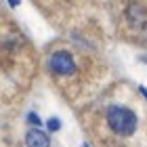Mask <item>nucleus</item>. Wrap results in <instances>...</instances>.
Masks as SVG:
<instances>
[{
    "label": "nucleus",
    "mask_w": 147,
    "mask_h": 147,
    "mask_svg": "<svg viewBox=\"0 0 147 147\" xmlns=\"http://www.w3.org/2000/svg\"><path fill=\"white\" fill-rule=\"evenodd\" d=\"M107 122L111 126V130L118 132V135H132L137 128L135 113L126 107H120V105H113V107L107 109Z\"/></svg>",
    "instance_id": "nucleus-1"
},
{
    "label": "nucleus",
    "mask_w": 147,
    "mask_h": 147,
    "mask_svg": "<svg viewBox=\"0 0 147 147\" xmlns=\"http://www.w3.org/2000/svg\"><path fill=\"white\" fill-rule=\"evenodd\" d=\"M51 69L55 71V74H61V76H69V74L76 71V63H74V59L67 51H57V53H53V57H51Z\"/></svg>",
    "instance_id": "nucleus-2"
},
{
    "label": "nucleus",
    "mask_w": 147,
    "mask_h": 147,
    "mask_svg": "<svg viewBox=\"0 0 147 147\" xmlns=\"http://www.w3.org/2000/svg\"><path fill=\"white\" fill-rule=\"evenodd\" d=\"M25 145L28 147H49L51 145V137L49 132L40 130V128H32L25 135Z\"/></svg>",
    "instance_id": "nucleus-3"
},
{
    "label": "nucleus",
    "mask_w": 147,
    "mask_h": 147,
    "mask_svg": "<svg viewBox=\"0 0 147 147\" xmlns=\"http://www.w3.org/2000/svg\"><path fill=\"white\" fill-rule=\"evenodd\" d=\"M49 130H59V120L57 118H51L49 120Z\"/></svg>",
    "instance_id": "nucleus-4"
},
{
    "label": "nucleus",
    "mask_w": 147,
    "mask_h": 147,
    "mask_svg": "<svg viewBox=\"0 0 147 147\" xmlns=\"http://www.w3.org/2000/svg\"><path fill=\"white\" fill-rule=\"evenodd\" d=\"M28 120H30L32 124H40V118L36 116V113H30V116H28Z\"/></svg>",
    "instance_id": "nucleus-5"
},
{
    "label": "nucleus",
    "mask_w": 147,
    "mask_h": 147,
    "mask_svg": "<svg viewBox=\"0 0 147 147\" xmlns=\"http://www.w3.org/2000/svg\"><path fill=\"white\" fill-rule=\"evenodd\" d=\"M84 147H88V145H84Z\"/></svg>",
    "instance_id": "nucleus-6"
}]
</instances>
